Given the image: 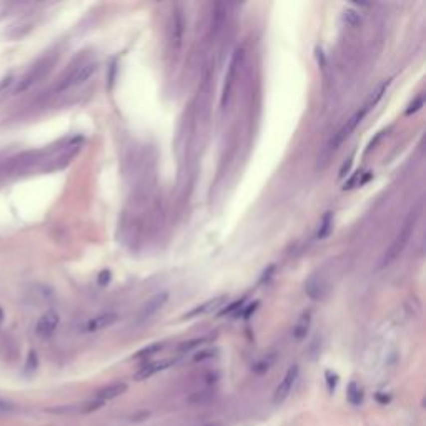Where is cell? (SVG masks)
<instances>
[{
    "label": "cell",
    "mask_w": 426,
    "mask_h": 426,
    "mask_svg": "<svg viewBox=\"0 0 426 426\" xmlns=\"http://www.w3.org/2000/svg\"><path fill=\"white\" fill-rule=\"evenodd\" d=\"M420 215H421V202L408 213V216L405 218L400 231L395 236L393 243L390 245V248L386 250V253L383 256V260H381V263H380L381 268L391 265L405 251V248L408 246L410 240H411V235H413V231L416 228V223H418V220H420Z\"/></svg>",
    "instance_id": "6da1fadb"
},
{
    "label": "cell",
    "mask_w": 426,
    "mask_h": 426,
    "mask_svg": "<svg viewBox=\"0 0 426 426\" xmlns=\"http://www.w3.org/2000/svg\"><path fill=\"white\" fill-rule=\"evenodd\" d=\"M97 68H98V63L93 62V60L80 63V65H78L77 68H73V70L68 73V75L63 78L60 83H58L57 90L58 92H65V90H68V88H72V87L82 85V83H85L88 78H90L93 73L97 72Z\"/></svg>",
    "instance_id": "7a4b0ae2"
},
{
    "label": "cell",
    "mask_w": 426,
    "mask_h": 426,
    "mask_svg": "<svg viewBox=\"0 0 426 426\" xmlns=\"http://www.w3.org/2000/svg\"><path fill=\"white\" fill-rule=\"evenodd\" d=\"M241 58H243V50H241V48H236L233 57H231L230 65H228V72H226V75H225V85H223V92H221V100H220L221 108H226V105H228V102H230V95H231V90H233V83H235V77H236V68L240 67Z\"/></svg>",
    "instance_id": "3957f363"
},
{
    "label": "cell",
    "mask_w": 426,
    "mask_h": 426,
    "mask_svg": "<svg viewBox=\"0 0 426 426\" xmlns=\"http://www.w3.org/2000/svg\"><path fill=\"white\" fill-rule=\"evenodd\" d=\"M298 375H300V368H298V365H291L290 368L286 370L285 376H283V378H281L280 385L276 386V390H275V395H273V403L280 405V403H283V401H285L286 398H288V395L291 393V390H293L295 381H296V378H298Z\"/></svg>",
    "instance_id": "277c9868"
},
{
    "label": "cell",
    "mask_w": 426,
    "mask_h": 426,
    "mask_svg": "<svg viewBox=\"0 0 426 426\" xmlns=\"http://www.w3.org/2000/svg\"><path fill=\"white\" fill-rule=\"evenodd\" d=\"M366 115H368V113H365L363 110H361V108H360L358 112H355L353 115H351L348 120H346L345 125L341 127L338 132H336V135L331 138V143H330V148H331V150H336V148H338L341 143H343L346 138L351 135V132H353L355 128L358 127L361 122H363V118H365Z\"/></svg>",
    "instance_id": "5b68a950"
},
{
    "label": "cell",
    "mask_w": 426,
    "mask_h": 426,
    "mask_svg": "<svg viewBox=\"0 0 426 426\" xmlns=\"http://www.w3.org/2000/svg\"><path fill=\"white\" fill-rule=\"evenodd\" d=\"M168 296H170L168 295V291H158L157 295H153L152 298L142 306L140 311H138L137 320L142 323V321H147V320H150L152 316H155L158 311L165 306V303L168 301Z\"/></svg>",
    "instance_id": "8992f818"
},
{
    "label": "cell",
    "mask_w": 426,
    "mask_h": 426,
    "mask_svg": "<svg viewBox=\"0 0 426 426\" xmlns=\"http://www.w3.org/2000/svg\"><path fill=\"white\" fill-rule=\"evenodd\" d=\"M58 323H60V318H58V315L55 311L53 310L47 311V313H43L40 318H38L37 325H35V333L40 336V338H47V336H50L53 331L57 330Z\"/></svg>",
    "instance_id": "52a82bcc"
},
{
    "label": "cell",
    "mask_w": 426,
    "mask_h": 426,
    "mask_svg": "<svg viewBox=\"0 0 426 426\" xmlns=\"http://www.w3.org/2000/svg\"><path fill=\"white\" fill-rule=\"evenodd\" d=\"M225 303H226V296L225 295L223 296H216V298L208 300V301H205V303L195 306V308L190 310L188 313H185L183 320H190V318H197V316H202V315H208V313H212V311L221 308V306H223Z\"/></svg>",
    "instance_id": "ba28073f"
},
{
    "label": "cell",
    "mask_w": 426,
    "mask_h": 426,
    "mask_svg": "<svg viewBox=\"0 0 426 426\" xmlns=\"http://www.w3.org/2000/svg\"><path fill=\"white\" fill-rule=\"evenodd\" d=\"M173 363H175V360H160V361H152V363H147L145 366H142L140 370L135 373V378L137 381H142V380H147L150 378V376L160 373V371L167 370L168 366H172Z\"/></svg>",
    "instance_id": "9c48e42d"
},
{
    "label": "cell",
    "mask_w": 426,
    "mask_h": 426,
    "mask_svg": "<svg viewBox=\"0 0 426 426\" xmlns=\"http://www.w3.org/2000/svg\"><path fill=\"white\" fill-rule=\"evenodd\" d=\"M118 321V315L117 313H103V315H98L95 318L88 320V323L85 325V331L88 333H95V331H100V330H105L108 326L115 325Z\"/></svg>",
    "instance_id": "30bf717a"
},
{
    "label": "cell",
    "mask_w": 426,
    "mask_h": 426,
    "mask_svg": "<svg viewBox=\"0 0 426 426\" xmlns=\"http://www.w3.org/2000/svg\"><path fill=\"white\" fill-rule=\"evenodd\" d=\"M127 383H123V381H117V383H110L107 386H103L102 390L97 391V400L100 401V403H105V401H110V400H115L118 398L120 395H123L127 391Z\"/></svg>",
    "instance_id": "8fae6325"
},
{
    "label": "cell",
    "mask_w": 426,
    "mask_h": 426,
    "mask_svg": "<svg viewBox=\"0 0 426 426\" xmlns=\"http://www.w3.org/2000/svg\"><path fill=\"white\" fill-rule=\"evenodd\" d=\"M48 70V65L47 63H40V65H37V67H33V70L28 73V75H25L22 78V82H20V85L17 87V93H20V92H25L27 88H30L33 83H35L38 78H40L43 73H45Z\"/></svg>",
    "instance_id": "7c38bea8"
},
{
    "label": "cell",
    "mask_w": 426,
    "mask_h": 426,
    "mask_svg": "<svg viewBox=\"0 0 426 426\" xmlns=\"http://www.w3.org/2000/svg\"><path fill=\"white\" fill-rule=\"evenodd\" d=\"M388 85H390V82H388V80L381 82L380 85L376 87L375 90L370 93V97L366 98V102L363 103V107H361V110L366 112V113H370L371 110H373V108L376 107V103H378V102L381 100V98H383V95L386 93V88H388Z\"/></svg>",
    "instance_id": "4fadbf2b"
},
{
    "label": "cell",
    "mask_w": 426,
    "mask_h": 426,
    "mask_svg": "<svg viewBox=\"0 0 426 426\" xmlns=\"http://www.w3.org/2000/svg\"><path fill=\"white\" fill-rule=\"evenodd\" d=\"M183 30H185V22H183L182 13L177 12L175 17H173V23H172V42H175L177 48L182 45Z\"/></svg>",
    "instance_id": "5bb4252c"
},
{
    "label": "cell",
    "mask_w": 426,
    "mask_h": 426,
    "mask_svg": "<svg viewBox=\"0 0 426 426\" xmlns=\"http://www.w3.org/2000/svg\"><path fill=\"white\" fill-rule=\"evenodd\" d=\"M306 295L310 296L311 300H320L321 296L325 295V286L321 283V280H316V278H310L306 281Z\"/></svg>",
    "instance_id": "9a60e30c"
},
{
    "label": "cell",
    "mask_w": 426,
    "mask_h": 426,
    "mask_svg": "<svg viewBox=\"0 0 426 426\" xmlns=\"http://www.w3.org/2000/svg\"><path fill=\"white\" fill-rule=\"evenodd\" d=\"M308 328H310V313H306V315L301 316V318L298 320V323L295 325L293 336H295L296 340L305 338L306 333H308Z\"/></svg>",
    "instance_id": "2e32d148"
},
{
    "label": "cell",
    "mask_w": 426,
    "mask_h": 426,
    "mask_svg": "<svg viewBox=\"0 0 426 426\" xmlns=\"http://www.w3.org/2000/svg\"><path fill=\"white\" fill-rule=\"evenodd\" d=\"M331 226H333V213H325V216L321 218V225H320V230L318 233H316V236H318V240H323L326 238V236L330 235L331 231Z\"/></svg>",
    "instance_id": "e0dca14e"
},
{
    "label": "cell",
    "mask_w": 426,
    "mask_h": 426,
    "mask_svg": "<svg viewBox=\"0 0 426 426\" xmlns=\"http://www.w3.org/2000/svg\"><path fill=\"white\" fill-rule=\"evenodd\" d=\"M346 396H348V401L351 405L355 406H360L361 401H363V393H361L360 386L355 383V381H351L350 386H348V393H346Z\"/></svg>",
    "instance_id": "ac0fdd59"
},
{
    "label": "cell",
    "mask_w": 426,
    "mask_h": 426,
    "mask_svg": "<svg viewBox=\"0 0 426 426\" xmlns=\"http://www.w3.org/2000/svg\"><path fill=\"white\" fill-rule=\"evenodd\" d=\"M341 18H343V22L346 23V25L350 27H358L361 23V17L358 12H355L353 8H345L343 10V15H341Z\"/></svg>",
    "instance_id": "d6986e66"
},
{
    "label": "cell",
    "mask_w": 426,
    "mask_h": 426,
    "mask_svg": "<svg viewBox=\"0 0 426 426\" xmlns=\"http://www.w3.org/2000/svg\"><path fill=\"white\" fill-rule=\"evenodd\" d=\"M162 348H163V343H153V345H148L147 348H143V350L138 351V353L135 355V358H145V356H152V355L158 353V351H160Z\"/></svg>",
    "instance_id": "ffe728a7"
},
{
    "label": "cell",
    "mask_w": 426,
    "mask_h": 426,
    "mask_svg": "<svg viewBox=\"0 0 426 426\" xmlns=\"http://www.w3.org/2000/svg\"><path fill=\"white\" fill-rule=\"evenodd\" d=\"M207 341V338H195V340H190V341H185V343L180 345V351H190L193 348H197V346L203 345Z\"/></svg>",
    "instance_id": "44dd1931"
},
{
    "label": "cell",
    "mask_w": 426,
    "mask_h": 426,
    "mask_svg": "<svg viewBox=\"0 0 426 426\" xmlns=\"http://www.w3.org/2000/svg\"><path fill=\"white\" fill-rule=\"evenodd\" d=\"M37 365H38V361H37V353H35V351H30V353H28V356H27L25 371H28V373H30V371H35Z\"/></svg>",
    "instance_id": "7402d4cb"
},
{
    "label": "cell",
    "mask_w": 426,
    "mask_h": 426,
    "mask_svg": "<svg viewBox=\"0 0 426 426\" xmlns=\"http://www.w3.org/2000/svg\"><path fill=\"white\" fill-rule=\"evenodd\" d=\"M423 103H425V97H423V95H420L418 98H416V102H415V103H411L410 108H408V110H406V115H411V113L418 112L420 108L423 107Z\"/></svg>",
    "instance_id": "603a6c76"
},
{
    "label": "cell",
    "mask_w": 426,
    "mask_h": 426,
    "mask_svg": "<svg viewBox=\"0 0 426 426\" xmlns=\"http://www.w3.org/2000/svg\"><path fill=\"white\" fill-rule=\"evenodd\" d=\"M241 305H243V300L235 301V303L230 305L228 308H223V310H221V315H230V313H233V311H236V310L241 308Z\"/></svg>",
    "instance_id": "cb8c5ba5"
},
{
    "label": "cell",
    "mask_w": 426,
    "mask_h": 426,
    "mask_svg": "<svg viewBox=\"0 0 426 426\" xmlns=\"http://www.w3.org/2000/svg\"><path fill=\"white\" fill-rule=\"evenodd\" d=\"M12 82H13V77H12V75H8V77H3V78H0V93H2V92H5L7 88L12 85Z\"/></svg>",
    "instance_id": "d4e9b609"
},
{
    "label": "cell",
    "mask_w": 426,
    "mask_h": 426,
    "mask_svg": "<svg viewBox=\"0 0 426 426\" xmlns=\"http://www.w3.org/2000/svg\"><path fill=\"white\" fill-rule=\"evenodd\" d=\"M110 271H107V270H103L100 275H98V283L100 285H107L108 281H110Z\"/></svg>",
    "instance_id": "484cf974"
},
{
    "label": "cell",
    "mask_w": 426,
    "mask_h": 426,
    "mask_svg": "<svg viewBox=\"0 0 426 426\" xmlns=\"http://www.w3.org/2000/svg\"><path fill=\"white\" fill-rule=\"evenodd\" d=\"M326 378H328V388H330V391H335L336 381H338V378H336V375L331 376L330 371H326Z\"/></svg>",
    "instance_id": "4316f807"
},
{
    "label": "cell",
    "mask_w": 426,
    "mask_h": 426,
    "mask_svg": "<svg viewBox=\"0 0 426 426\" xmlns=\"http://www.w3.org/2000/svg\"><path fill=\"white\" fill-rule=\"evenodd\" d=\"M390 395H383V393H376V401H378V403H381V405H386V403H390Z\"/></svg>",
    "instance_id": "83f0119b"
},
{
    "label": "cell",
    "mask_w": 426,
    "mask_h": 426,
    "mask_svg": "<svg viewBox=\"0 0 426 426\" xmlns=\"http://www.w3.org/2000/svg\"><path fill=\"white\" fill-rule=\"evenodd\" d=\"M8 410H10V406H8L5 401L0 400V411H8Z\"/></svg>",
    "instance_id": "f1b7e54d"
},
{
    "label": "cell",
    "mask_w": 426,
    "mask_h": 426,
    "mask_svg": "<svg viewBox=\"0 0 426 426\" xmlns=\"http://www.w3.org/2000/svg\"><path fill=\"white\" fill-rule=\"evenodd\" d=\"M202 426H223V425H221V423H216V421H215V423H207V425H202Z\"/></svg>",
    "instance_id": "f546056e"
},
{
    "label": "cell",
    "mask_w": 426,
    "mask_h": 426,
    "mask_svg": "<svg viewBox=\"0 0 426 426\" xmlns=\"http://www.w3.org/2000/svg\"><path fill=\"white\" fill-rule=\"evenodd\" d=\"M3 320V311H2V308H0V321Z\"/></svg>",
    "instance_id": "4dcf8cb0"
}]
</instances>
